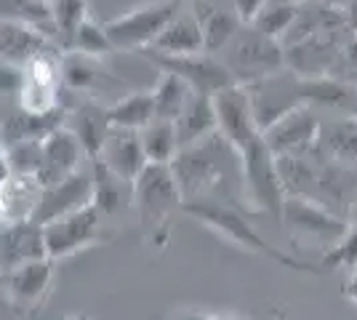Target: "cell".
I'll return each mask as SVG.
<instances>
[{"label": "cell", "instance_id": "cell-46", "mask_svg": "<svg viewBox=\"0 0 357 320\" xmlns=\"http://www.w3.org/2000/svg\"><path fill=\"white\" fill-rule=\"evenodd\" d=\"M64 320H89V315H70V318H64Z\"/></svg>", "mask_w": 357, "mask_h": 320}, {"label": "cell", "instance_id": "cell-10", "mask_svg": "<svg viewBox=\"0 0 357 320\" xmlns=\"http://www.w3.org/2000/svg\"><path fill=\"white\" fill-rule=\"evenodd\" d=\"M251 99L253 121L261 131H267L275 121H280L291 109L307 105L301 96V77L291 70H280L253 86H245Z\"/></svg>", "mask_w": 357, "mask_h": 320}, {"label": "cell", "instance_id": "cell-18", "mask_svg": "<svg viewBox=\"0 0 357 320\" xmlns=\"http://www.w3.org/2000/svg\"><path fill=\"white\" fill-rule=\"evenodd\" d=\"M93 160H102L109 171H115L118 176L136 182V176L147 166V155L142 150V137L134 128H120L109 125L105 137V144Z\"/></svg>", "mask_w": 357, "mask_h": 320}, {"label": "cell", "instance_id": "cell-36", "mask_svg": "<svg viewBox=\"0 0 357 320\" xmlns=\"http://www.w3.org/2000/svg\"><path fill=\"white\" fill-rule=\"evenodd\" d=\"M328 77H336L347 86H357V35L349 32V38H344L336 61H333V70Z\"/></svg>", "mask_w": 357, "mask_h": 320}, {"label": "cell", "instance_id": "cell-8", "mask_svg": "<svg viewBox=\"0 0 357 320\" xmlns=\"http://www.w3.org/2000/svg\"><path fill=\"white\" fill-rule=\"evenodd\" d=\"M107 224L102 213L96 211V206L91 203L80 211H73L67 216H59L54 222L43 224V243L45 257L54 261L70 259L77 251L91 248L96 243L107 241Z\"/></svg>", "mask_w": 357, "mask_h": 320}, {"label": "cell", "instance_id": "cell-11", "mask_svg": "<svg viewBox=\"0 0 357 320\" xmlns=\"http://www.w3.org/2000/svg\"><path fill=\"white\" fill-rule=\"evenodd\" d=\"M280 222L291 229L294 238L323 243V248H331L349 227L344 216L317 206L314 200L296 198V195H285Z\"/></svg>", "mask_w": 357, "mask_h": 320}, {"label": "cell", "instance_id": "cell-37", "mask_svg": "<svg viewBox=\"0 0 357 320\" xmlns=\"http://www.w3.org/2000/svg\"><path fill=\"white\" fill-rule=\"evenodd\" d=\"M19 80H22V67H14L8 61H0V93L19 91Z\"/></svg>", "mask_w": 357, "mask_h": 320}, {"label": "cell", "instance_id": "cell-22", "mask_svg": "<svg viewBox=\"0 0 357 320\" xmlns=\"http://www.w3.org/2000/svg\"><path fill=\"white\" fill-rule=\"evenodd\" d=\"M43 184L32 174H11L0 182V227L30 222L40 203Z\"/></svg>", "mask_w": 357, "mask_h": 320}, {"label": "cell", "instance_id": "cell-28", "mask_svg": "<svg viewBox=\"0 0 357 320\" xmlns=\"http://www.w3.org/2000/svg\"><path fill=\"white\" fill-rule=\"evenodd\" d=\"M107 118L112 125L142 131L144 125L155 121V102L152 91H128L112 105H107Z\"/></svg>", "mask_w": 357, "mask_h": 320}, {"label": "cell", "instance_id": "cell-6", "mask_svg": "<svg viewBox=\"0 0 357 320\" xmlns=\"http://www.w3.org/2000/svg\"><path fill=\"white\" fill-rule=\"evenodd\" d=\"M181 8L184 0H149L115 19H107V38L112 40L115 51H144L158 40V35Z\"/></svg>", "mask_w": 357, "mask_h": 320}, {"label": "cell", "instance_id": "cell-43", "mask_svg": "<svg viewBox=\"0 0 357 320\" xmlns=\"http://www.w3.org/2000/svg\"><path fill=\"white\" fill-rule=\"evenodd\" d=\"M171 320H208V315L200 312V310H181V312H176Z\"/></svg>", "mask_w": 357, "mask_h": 320}, {"label": "cell", "instance_id": "cell-47", "mask_svg": "<svg viewBox=\"0 0 357 320\" xmlns=\"http://www.w3.org/2000/svg\"><path fill=\"white\" fill-rule=\"evenodd\" d=\"M294 3H307V0H294Z\"/></svg>", "mask_w": 357, "mask_h": 320}, {"label": "cell", "instance_id": "cell-38", "mask_svg": "<svg viewBox=\"0 0 357 320\" xmlns=\"http://www.w3.org/2000/svg\"><path fill=\"white\" fill-rule=\"evenodd\" d=\"M269 0H232V6H235V11L240 14V19L245 22V24H251L253 19L259 16V11L267 6Z\"/></svg>", "mask_w": 357, "mask_h": 320}, {"label": "cell", "instance_id": "cell-45", "mask_svg": "<svg viewBox=\"0 0 357 320\" xmlns=\"http://www.w3.org/2000/svg\"><path fill=\"white\" fill-rule=\"evenodd\" d=\"M208 320H243L238 315H229V312H216V315H208Z\"/></svg>", "mask_w": 357, "mask_h": 320}, {"label": "cell", "instance_id": "cell-30", "mask_svg": "<svg viewBox=\"0 0 357 320\" xmlns=\"http://www.w3.org/2000/svg\"><path fill=\"white\" fill-rule=\"evenodd\" d=\"M54 16V43L67 54L73 51L75 35L89 19V0H54L51 3Z\"/></svg>", "mask_w": 357, "mask_h": 320}, {"label": "cell", "instance_id": "cell-24", "mask_svg": "<svg viewBox=\"0 0 357 320\" xmlns=\"http://www.w3.org/2000/svg\"><path fill=\"white\" fill-rule=\"evenodd\" d=\"M149 48L158 51V54H165V56H192V54H203L206 51V40H203V32H200V24L195 19L192 8L190 11L181 8Z\"/></svg>", "mask_w": 357, "mask_h": 320}, {"label": "cell", "instance_id": "cell-12", "mask_svg": "<svg viewBox=\"0 0 357 320\" xmlns=\"http://www.w3.org/2000/svg\"><path fill=\"white\" fill-rule=\"evenodd\" d=\"M54 264L56 261L43 257V259H35L30 264L16 267L14 273L3 275L6 299H8V307L14 310L16 315L30 318L48 302L51 286H54V275H56Z\"/></svg>", "mask_w": 357, "mask_h": 320}, {"label": "cell", "instance_id": "cell-26", "mask_svg": "<svg viewBox=\"0 0 357 320\" xmlns=\"http://www.w3.org/2000/svg\"><path fill=\"white\" fill-rule=\"evenodd\" d=\"M67 118H70V123H64V125L80 139L89 160H93L102 150V144H105L109 125H112L107 118V105H99L96 99H86V102L75 107L73 112H67Z\"/></svg>", "mask_w": 357, "mask_h": 320}, {"label": "cell", "instance_id": "cell-19", "mask_svg": "<svg viewBox=\"0 0 357 320\" xmlns=\"http://www.w3.org/2000/svg\"><path fill=\"white\" fill-rule=\"evenodd\" d=\"M45 257L43 224L38 222H19L0 227V275L14 273L16 267L30 264Z\"/></svg>", "mask_w": 357, "mask_h": 320}, {"label": "cell", "instance_id": "cell-35", "mask_svg": "<svg viewBox=\"0 0 357 320\" xmlns=\"http://www.w3.org/2000/svg\"><path fill=\"white\" fill-rule=\"evenodd\" d=\"M73 51L75 54H86V56L102 59L107 54H112L115 46H112V40L107 38L105 24H99L93 16H89V19L83 22V27L77 30V35H75ZM67 54H70V51H67Z\"/></svg>", "mask_w": 357, "mask_h": 320}, {"label": "cell", "instance_id": "cell-41", "mask_svg": "<svg viewBox=\"0 0 357 320\" xmlns=\"http://www.w3.org/2000/svg\"><path fill=\"white\" fill-rule=\"evenodd\" d=\"M11 176V163H8V150L3 144V137H0V182H6Z\"/></svg>", "mask_w": 357, "mask_h": 320}, {"label": "cell", "instance_id": "cell-39", "mask_svg": "<svg viewBox=\"0 0 357 320\" xmlns=\"http://www.w3.org/2000/svg\"><path fill=\"white\" fill-rule=\"evenodd\" d=\"M342 294L357 307V264L349 270V275H347V280H344V286H342Z\"/></svg>", "mask_w": 357, "mask_h": 320}, {"label": "cell", "instance_id": "cell-29", "mask_svg": "<svg viewBox=\"0 0 357 320\" xmlns=\"http://www.w3.org/2000/svg\"><path fill=\"white\" fill-rule=\"evenodd\" d=\"M192 96V89L178 75L160 73L155 89H152V102H155V121H176L181 109L187 107Z\"/></svg>", "mask_w": 357, "mask_h": 320}, {"label": "cell", "instance_id": "cell-34", "mask_svg": "<svg viewBox=\"0 0 357 320\" xmlns=\"http://www.w3.org/2000/svg\"><path fill=\"white\" fill-rule=\"evenodd\" d=\"M357 264V222H352L347 232L336 243L323 251L320 261L314 264L317 273H333V270H352Z\"/></svg>", "mask_w": 357, "mask_h": 320}, {"label": "cell", "instance_id": "cell-3", "mask_svg": "<svg viewBox=\"0 0 357 320\" xmlns=\"http://www.w3.org/2000/svg\"><path fill=\"white\" fill-rule=\"evenodd\" d=\"M181 213L197 219L200 224H206L208 229H213L216 235H222L224 241H229L232 245H240L243 251H251L256 257H264V259L280 264L285 270H294V273H307V275H320L317 267L310 264V261L296 259L294 254H285L280 248L269 243L267 238L253 227L248 222L245 211L240 206H232V203H222V200H211V198H200V200H184L181 206Z\"/></svg>", "mask_w": 357, "mask_h": 320}, {"label": "cell", "instance_id": "cell-17", "mask_svg": "<svg viewBox=\"0 0 357 320\" xmlns=\"http://www.w3.org/2000/svg\"><path fill=\"white\" fill-rule=\"evenodd\" d=\"M349 32V30H344ZM342 46L339 32H320L301 43L285 46V70L296 73L298 77H326L333 70V61Z\"/></svg>", "mask_w": 357, "mask_h": 320}, {"label": "cell", "instance_id": "cell-5", "mask_svg": "<svg viewBox=\"0 0 357 320\" xmlns=\"http://www.w3.org/2000/svg\"><path fill=\"white\" fill-rule=\"evenodd\" d=\"M216 56L232 75L235 86H243V89L285 70V54L280 40L259 32L253 24H243L238 35Z\"/></svg>", "mask_w": 357, "mask_h": 320}, {"label": "cell", "instance_id": "cell-32", "mask_svg": "<svg viewBox=\"0 0 357 320\" xmlns=\"http://www.w3.org/2000/svg\"><path fill=\"white\" fill-rule=\"evenodd\" d=\"M0 19L35 27L54 40V16L43 0H0Z\"/></svg>", "mask_w": 357, "mask_h": 320}, {"label": "cell", "instance_id": "cell-33", "mask_svg": "<svg viewBox=\"0 0 357 320\" xmlns=\"http://www.w3.org/2000/svg\"><path fill=\"white\" fill-rule=\"evenodd\" d=\"M298 6H301V3H294V0H269L251 24L259 32L269 35V38L283 40V35L288 32V27L294 24V19H296Z\"/></svg>", "mask_w": 357, "mask_h": 320}, {"label": "cell", "instance_id": "cell-1", "mask_svg": "<svg viewBox=\"0 0 357 320\" xmlns=\"http://www.w3.org/2000/svg\"><path fill=\"white\" fill-rule=\"evenodd\" d=\"M213 107L219 118V134L240 158L243 195L251 203V211H264L280 219L285 190L278 171V158L269 150L264 131L253 121L248 91L243 86H229L213 96Z\"/></svg>", "mask_w": 357, "mask_h": 320}, {"label": "cell", "instance_id": "cell-9", "mask_svg": "<svg viewBox=\"0 0 357 320\" xmlns=\"http://www.w3.org/2000/svg\"><path fill=\"white\" fill-rule=\"evenodd\" d=\"M160 73H171V75H178L192 93H203V96H216L219 91L235 86L232 75L227 73L219 56L216 54H192V56H165V54H158L152 48H144L142 51Z\"/></svg>", "mask_w": 357, "mask_h": 320}, {"label": "cell", "instance_id": "cell-25", "mask_svg": "<svg viewBox=\"0 0 357 320\" xmlns=\"http://www.w3.org/2000/svg\"><path fill=\"white\" fill-rule=\"evenodd\" d=\"M56 43L35 27L3 22L0 19V61H8L14 67H24L32 56H38L45 48H54ZM59 48V46H56Z\"/></svg>", "mask_w": 357, "mask_h": 320}, {"label": "cell", "instance_id": "cell-40", "mask_svg": "<svg viewBox=\"0 0 357 320\" xmlns=\"http://www.w3.org/2000/svg\"><path fill=\"white\" fill-rule=\"evenodd\" d=\"M344 24H347V30L352 32V35H357V0H349L347 6H344Z\"/></svg>", "mask_w": 357, "mask_h": 320}, {"label": "cell", "instance_id": "cell-4", "mask_svg": "<svg viewBox=\"0 0 357 320\" xmlns=\"http://www.w3.org/2000/svg\"><path fill=\"white\" fill-rule=\"evenodd\" d=\"M181 206H184V195L178 190L171 166L147 163L134 182V211L139 216L142 241L149 248L163 251L168 245L174 219L181 211Z\"/></svg>", "mask_w": 357, "mask_h": 320}, {"label": "cell", "instance_id": "cell-16", "mask_svg": "<svg viewBox=\"0 0 357 320\" xmlns=\"http://www.w3.org/2000/svg\"><path fill=\"white\" fill-rule=\"evenodd\" d=\"M61 80H64V89L83 93L89 99L91 96H112V102H115L126 93V83L109 75L102 67V59L75 54V51L64 54V59H61Z\"/></svg>", "mask_w": 357, "mask_h": 320}, {"label": "cell", "instance_id": "cell-23", "mask_svg": "<svg viewBox=\"0 0 357 320\" xmlns=\"http://www.w3.org/2000/svg\"><path fill=\"white\" fill-rule=\"evenodd\" d=\"M176 139L178 150L192 147L203 139L213 137L219 131V118H216V107H213V96H203V93H192L187 107L181 109L176 121Z\"/></svg>", "mask_w": 357, "mask_h": 320}, {"label": "cell", "instance_id": "cell-15", "mask_svg": "<svg viewBox=\"0 0 357 320\" xmlns=\"http://www.w3.org/2000/svg\"><path fill=\"white\" fill-rule=\"evenodd\" d=\"M91 203H93V176H91V163H89V171L80 168V171H75L73 176L51 184V187H43L40 203L35 208L32 222L48 224V222H54L59 216H67V213L86 208Z\"/></svg>", "mask_w": 357, "mask_h": 320}, {"label": "cell", "instance_id": "cell-21", "mask_svg": "<svg viewBox=\"0 0 357 320\" xmlns=\"http://www.w3.org/2000/svg\"><path fill=\"white\" fill-rule=\"evenodd\" d=\"M89 163L91 176H93V206L107 224H109V219H118L123 213L134 211V182L109 171L102 160H89Z\"/></svg>", "mask_w": 357, "mask_h": 320}, {"label": "cell", "instance_id": "cell-20", "mask_svg": "<svg viewBox=\"0 0 357 320\" xmlns=\"http://www.w3.org/2000/svg\"><path fill=\"white\" fill-rule=\"evenodd\" d=\"M192 14L200 24L208 54H219L245 24L232 0H192Z\"/></svg>", "mask_w": 357, "mask_h": 320}, {"label": "cell", "instance_id": "cell-44", "mask_svg": "<svg viewBox=\"0 0 357 320\" xmlns=\"http://www.w3.org/2000/svg\"><path fill=\"white\" fill-rule=\"evenodd\" d=\"M317 3H323L328 8H336V11H344V6H347L349 0H317Z\"/></svg>", "mask_w": 357, "mask_h": 320}, {"label": "cell", "instance_id": "cell-13", "mask_svg": "<svg viewBox=\"0 0 357 320\" xmlns=\"http://www.w3.org/2000/svg\"><path fill=\"white\" fill-rule=\"evenodd\" d=\"M317 134H320L317 115L310 105H301L283 115L280 121L272 123L264 131V139L275 158H296V155H307L310 150H314Z\"/></svg>", "mask_w": 357, "mask_h": 320}, {"label": "cell", "instance_id": "cell-27", "mask_svg": "<svg viewBox=\"0 0 357 320\" xmlns=\"http://www.w3.org/2000/svg\"><path fill=\"white\" fill-rule=\"evenodd\" d=\"M317 153L349 171H357V121L344 118V121L320 125Z\"/></svg>", "mask_w": 357, "mask_h": 320}, {"label": "cell", "instance_id": "cell-42", "mask_svg": "<svg viewBox=\"0 0 357 320\" xmlns=\"http://www.w3.org/2000/svg\"><path fill=\"white\" fill-rule=\"evenodd\" d=\"M344 115L352 118V121H357V86H352V93H349L347 107H344Z\"/></svg>", "mask_w": 357, "mask_h": 320}, {"label": "cell", "instance_id": "cell-31", "mask_svg": "<svg viewBox=\"0 0 357 320\" xmlns=\"http://www.w3.org/2000/svg\"><path fill=\"white\" fill-rule=\"evenodd\" d=\"M142 137V150L147 155V163L158 166H171L178 155L176 125L171 121H152L139 131Z\"/></svg>", "mask_w": 357, "mask_h": 320}, {"label": "cell", "instance_id": "cell-48", "mask_svg": "<svg viewBox=\"0 0 357 320\" xmlns=\"http://www.w3.org/2000/svg\"><path fill=\"white\" fill-rule=\"evenodd\" d=\"M43 3H48V6H51V3H54V0H43Z\"/></svg>", "mask_w": 357, "mask_h": 320}, {"label": "cell", "instance_id": "cell-2", "mask_svg": "<svg viewBox=\"0 0 357 320\" xmlns=\"http://www.w3.org/2000/svg\"><path fill=\"white\" fill-rule=\"evenodd\" d=\"M232 163H240L238 153L216 131L213 137L178 150L171 171L176 176L184 200L211 198L238 206L232 200Z\"/></svg>", "mask_w": 357, "mask_h": 320}, {"label": "cell", "instance_id": "cell-14", "mask_svg": "<svg viewBox=\"0 0 357 320\" xmlns=\"http://www.w3.org/2000/svg\"><path fill=\"white\" fill-rule=\"evenodd\" d=\"M83 160H89V155L83 150L80 139L75 137L67 125H59L40 142V158H38L35 176L43 187H51V184L73 176L75 171H80Z\"/></svg>", "mask_w": 357, "mask_h": 320}, {"label": "cell", "instance_id": "cell-7", "mask_svg": "<svg viewBox=\"0 0 357 320\" xmlns=\"http://www.w3.org/2000/svg\"><path fill=\"white\" fill-rule=\"evenodd\" d=\"M61 48H45L22 67L16 107L30 115H51L61 109Z\"/></svg>", "mask_w": 357, "mask_h": 320}]
</instances>
